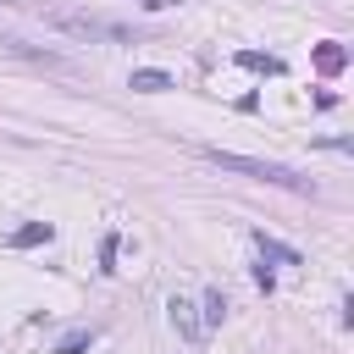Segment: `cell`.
I'll return each mask as SVG.
<instances>
[{"mask_svg": "<svg viewBox=\"0 0 354 354\" xmlns=\"http://www.w3.org/2000/svg\"><path fill=\"white\" fill-rule=\"evenodd\" d=\"M138 94H166V88H177L171 83V72H160V66H133V77H127Z\"/></svg>", "mask_w": 354, "mask_h": 354, "instance_id": "4", "label": "cell"}, {"mask_svg": "<svg viewBox=\"0 0 354 354\" xmlns=\"http://www.w3.org/2000/svg\"><path fill=\"white\" fill-rule=\"evenodd\" d=\"M94 343V326H77V332H66L61 343H55V354H77V348H88Z\"/></svg>", "mask_w": 354, "mask_h": 354, "instance_id": "9", "label": "cell"}, {"mask_svg": "<svg viewBox=\"0 0 354 354\" xmlns=\"http://www.w3.org/2000/svg\"><path fill=\"white\" fill-rule=\"evenodd\" d=\"M50 28H61V33H77V39H105V44H133V28H122V22H111V17H88V11H55V6H44L39 11Z\"/></svg>", "mask_w": 354, "mask_h": 354, "instance_id": "2", "label": "cell"}, {"mask_svg": "<svg viewBox=\"0 0 354 354\" xmlns=\"http://www.w3.org/2000/svg\"><path fill=\"white\" fill-rule=\"evenodd\" d=\"M166 315H171V326L188 337V343H205V321H199V304L194 299H183V293H171V304H166Z\"/></svg>", "mask_w": 354, "mask_h": 354, "instance_id": "3", "label": "cell"}, {"mask_svg": "<svg viewBox=\"0 0 354 354\" xmlns=\"http://www.w3.org/2000/svg\"><path fill=\"white\" fill-rule=\"evenodd\" d=\"M254 243H260L266 260H277V266H299V254H293L288 243H277V238H266V232H254Z\"/></svg>", "mask_w": 354, "mask_h": 354, "instance_id": "7", "label": "cell"}, {"mask_svg": "<svg viewBox=\"0 0 354 354\" xmlns=\"http://www.w3.org/2000/svg\"><path fill=\"white\" fill-rule=\"evenodd\" d=\"M221 315H227V299H221V288H210L205 293V326H221Z\"/></svg>", "mask_w": 354, "mask_h": 354, "instance_id": "10", "label": "cell"}, {"mask_svg": "<svg viewBox=\"0 0 354 354\" xmlns=\"http://www.w3.org/2000/svg\"><path fill=\"white\" fill-rule=\"evenodd\" d=\"M111 260H116V238H105V243H100V271H116Z\"/></svg>", "mask_w": 354, "mask_h": 354, "instance_id": "11", "label": "cell"}, {"mask_svg": "<svg viewBox=\"0 0 354 354\" xmlns=\"http://www.w3.org/2000/svg\"><path fill=\"white\" fill-rule=\"evenodd\" d=\"M0 6H22V11H44V0H0Z\"/></svg>", "mask_w": 354, "mask_h": 354, "instance_id": "12", "label": "cell"}, {"mask_svg": "<svg viewBox=\"0 0 354 354\" xmlns=\"http://www.w3.org/2000/svg\"><path fill=\"white\" fill-rule=\"evenodd\" d=\"M55 238V227L50 221H28V227H17L11 232V249H33V243H50Z\"/></svg>", "mask_w": 354, "mask_h": 354, "instance_id": "6", "label": "cell"}, {"mask_svg": "<svg viewBox=\"0 0 354 354\" xmlns=\"http://www.w3.org/2000/svg\"><path fill=\"white\" fill-rule=\"evenodd\" d=\"M315 66H321L326 77H337V72L348 66V50H343L337 39H326V44H315Z\"/></svg>", "mask_w": 354, "mask_h": 354, "instance_id": "5", "label": "cell"}, {"mask_svg": "<svg viewBox=\"0 0 354 354\" xmlns=\"http://www.w3.org/2000/svg\"><path fill=\"white\" fill-rule=\"evenodd\" d=\"M238 66H249V72H282V61L260 55V50H238Z\"/></svg>", "mask_w": 354, "mask_h": 354, "instance_id": "8", "label": "cell"}, {"mask_svg": "<svg viewBox=\"0 0 354 354\" xmlns=\"http://www.w3.org/2000/svg\"><path fill=\"white\" fill-rule=\"evenodd\" d=\"M205 160L221 166V171H238V177H249V183H271V188H288V194H315V183L299 177V171L282 166V160H260V155H238V149H205Z\"/></svg>", "mask_w": 354, "mask_h": 354, "instance_id": "1", "label": "cell"}]
</instances>
